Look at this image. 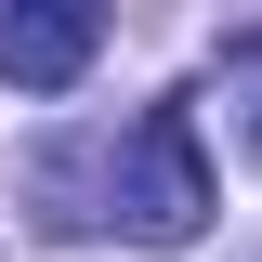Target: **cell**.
Segmentation results:
<instances>
[{"mask_svg": "<svg viewBox=\"0 0 262 262\" xmlns=\"http://www.w3.org/2000/svg\"><path fill=\"white\" fill-rule=\"evenodd\" d=\"M118 223L144 249H184L210 223V158H196V105H144L118 144Z\"/></svg>", "mask_w": 262, "mask_h": 262, "instance_id": "cell-1", "label": "cell"}, {"mask_svg": "<svg viewBox=\"0 0 262 262\" xmlns=\"http://www.w3.org/2000/svg\"><path fill=\"white\" fill-rule=\"evenodd\" d=\"M92 53H105V13H79V0H0V79L13 92H66Z\"/></svg>", "mask_w": 262, "mask_h": 262, "instance_id": "cell-2", "label": "cell"}, {"mask_svg": "<svg viewBox=\"0 0 262 262\" xmlns=\"http://www.w3.org/2000/svg\"><path fill=\"white\" fill-rule=\"evenodd\" d=\"M223 79H236V105H249V158H262V39H236V53H223Z\"/></svg>", "mask_w": 262, "mask_h": 262, "instance_id": "cell-3", "label": "cell"}]
</instances>
